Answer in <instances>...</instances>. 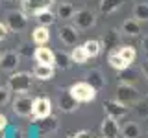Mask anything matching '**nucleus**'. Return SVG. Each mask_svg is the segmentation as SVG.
<instances>
[{
    "mask_svg": "<svg viewBox=\"0 0 148 138\" xmlns=\"http://www.w3.org/2000/svg\"><path fill=\"white\" fill-rule=\"evenodd\" d=\"M104 110H106L108 116L115 118V120H120L128 114V105H124L122 101H119V99H108L104 103Z\"/></svg>",
    "mask_w": 148,
    "mask_h": 138,
    "instance_id": "7",
    "label": "nucleus"
},
{
    "mask_svg": "<svg viewBox=\"0 0 148 138\" xmlns=\"http://www.w3.org/2000/svg\"><path fill=\"white\" fill-rule=\"evenodd\" d=\"M133 81H135V74L133 72H128V68L120 70V83H130V85H133Z\"/></svg>",
    "mask_w": 148,
    "mask_h": 138,
    "instance_id": "30",
    "label": "nucleus"
},
{
    "mask_svg": "<svg viewBox=\"0 0 148 138\" xmlns=\"http://www.w3.org/2000/svg\"><path fill=\"white\" fill-rule=\"evenodd\" d=\"M9 2H13V0H9Z\"/></svg>",
    "mask_w": 148,
    "mask_h": 138,
    "instance_id": "40",
    "label": "nucleus"
},
{
    "mask_svg": "<svg viewBox=\"0 0 148 138\" xmlns=\"http://www.w3.org/2000/svg\"><path fill=\"white\" fill-rule=\"evenodd\" d=\"M108 63H109V66H111V68H115V70H119V72L130 66V64H128L126 61H124V59H122V55H120V53L117 52V50H113V52L109 53Z\"/></svg>",
    "mask_w": 148,
    "mask_h": 138,
    "instance_id": "21",
    "label": "nucleus"
},
{
    "mask_svg": "<svg viewBox=\"0 0 148 138\" xmlns=\"http://www.w3.org/2000/svg\"><path fill=\"white\" fill-rule=\"evenodd\" d=\"M69 138H74V136H69Z\"/></svg>",
    "mask_w": 148,
    "mask_h": 138,
    "instance_id": "39",
    "label": "nucleus"
},
{
    "mask_svg": "<svg viewBox=\"0 0 148 138\" xmlns=\"http://www.w3.org/2000/svg\"><path fill=\"white\" fill-rule=\"evenodd\" d=\"M102 138H106V136H102Z\"/></svg>",
    "mask_w": 148,
    "mask_h": 138,
    "instance_id": "41",
    "label": "nucleus"
},
{
    "mask_svg": "<svg viewBox=\"0 0 148 138\" xmlns=\"http://www.w3.org/2000/svg\"><path fill=\"white\" fill-rule=\"evenodd\" d=\"M71 59H72V63H76V64H83L89 59V53H87V50H85V46H78L76 44V48H72V52H71Z\"/></svg>",
    "mask_w": 148,
    "mask_h": 138,
    "instance_id": "22",
    "label": "nucleus"
},
{
    "mask_svg": "<svg viewBox=\"0 0 148 138\" xmlns=\"http://www.w3.org/2000/svg\"><path fill=\"white\" fill-rule=\"evenodd\" d=\"M54 4V0H22V9L24 13H37L39 9H48Z\"/></svg>",
    "mask_w": 148,
    "mask_h": 138,
    "instance_id": "12",
    "label": "nucleus"
},
{
    "mask_svg": "<svg viewBox=\"0 0 148 138\" xmlns=\"http://www.w3.org/2000/svg\"><path fill=\"white\" fill-rule=\"evenodd\" d=\"M74 138H91V133L89 131H80L74 135Z\"/></svg>",
    "mask_w": 148,
    "mask_h": 138,
    "instance_id": "35",
    "label": "nucleus"
},
{
    "mask_svg": "<svg viewBox=\"0 0 148 138\" xmlns=\"http://www.w3.org/2000/svg\"><path fill=\"white\" fill-rule=\"evenodd\" d=\"M6 127H8V118L4 114H0V131H4Z\"/></svg>",
    "mask_w": 148,
    "mask_h": 138,
    "instance_id": "34",
    "label": "nucleus"
},
{
    "mask_svg": "<svg viewBox=\"0 0 148 138\" xmlns=\"http://www.w3.org/2000/svg\"><path fill=\"white\" fill-rule=\"evenodd\" d=\"M34 17H35V20H37V24H41V26H52L54 22H56V13L52 11V9H39L37 13H34Z\"/></svg>",
    "mask_w": 148,
    "mask_h": 138,
    "instance_id": "16",
    "label": "nucleus"
},
{
    "mask_svg": "<svg viewBox=\"0 0 148 138\" xmlns=\"http://www.w3.org/2000/svg\"><path fill=\"white\" fill-rule=\"evenodd\" d=\"M74 13H76V9H74V6L69 2V0H65V2H59V4H58L56 15H58L59 18H63V20H72Z\"/></svg>",
    "mask_w": 148,
    "mask_h": 138,
    "instance_id": "17",
    "label": "nucleus"
},
{
    "mask_svg": "<svg viewBox=\"0 0 148 138\" xmlns=\"http://www.w3.org/2000/svg\"><path fill=\"white\" fill-rule=\"evenodd\" d=\"M117 99L122 101L124 105H133L139 99V92L135 90V87L130 83H120L117 89Z\"/></svg>",
    "mask_w": 148,
    "mask_h": 138,
    "instance_id": "6",
    "label": "nucleus"
},
{
    "mask_svg": "<svg viewBox=\"0 0 148 138\" xmlns=\"http://www.w3.org/2000/svg\"><path fill=\"white\" fill-rule=\"evenodd\" d=\"M120 4H122V0H100L98 7L102 13H106V15H109V13H115L117 9L120 7Z\"/></svg>",
    "mask_w": 148,
    "mask_h": 138,
    "instance_id": "24",
    "label": "nucleus"
},
{
    "mask_svg": "<svg viewBox=\"0 0 148 138\" xmlns=\"http://www.w3.org/2000/svg\"><path fill=\"white\" fill-rule=\"evenodd\" d=\"M72 63V59H71V53H63V52H59V53H56V64H58L59 68H69V64Z\"/></svg>",
    "mask_w": 148,
    "mask_h": 138,
    "instance_id": "28",
    "label": "nucleus"
},
{
    "mask_svg": "<svg viewBox=\"0 0 148 138\" xmlns=\"http://www.w3.org/2000/svg\"><path fill=\"white\" fill-rule=\"evenodd\" d=\"M13 112L17 114V116H30L32 110H34V99L30 98L28 94H17V98L13 99Z\"/></svg>",
    "mask_w": 148,
    "mask_h": 138,
    "instance_id": "3",
    "label": "nucleus"
},
{
    "mask_svg": "<svg viewBox=\"0 0 148 138\" xmlns=\"http://www.w3.org/2000/svg\"><path fill=\"white\" fill-rule=\"evenodd\" d=\"M78 37H80V30H78L76 26L65 24V26L59 28V41H61L65 46H76Z\"/></svg>",
    "mask_w": 148,
    "mask_h": 138,
    "instance_id": "8",
    "label": "nucleus"
},
{
    "mask_svg": "<svg viewBox=\"0 0 148 138\" xmlns=\"http://www.w3.org/2000/svg\"><path fill=\"white\" fill-rule=\"evenodd\" d=\"M83 46H85L89 57H96V55L100 53V50H102V43H100V41H95V39L85 41V43H83Z\"/></svg>",
    "mask_w": 148,
    "mask_h": 138,
    "instance_id": "27",
    "label": "nucleus"
},
{
    "mask_svg": "<svg viewBox=\"0 0 148 138\" xmlns=\"http://www.w3.org/2000/svg\"><path fill=\"white\" fill-rule=\"evenodd\" d=\"M69 90H71V94L80 101V103H89V101H92L96 98V92H98L89 81H78V83H74Z\"/></svg>",
    "mask_w": 148,
    "mask_h": 138,
    "instance_id": "2",
    "label": "nucleus"
},
{
    "mask_svg": "<svg viewBox=\"0 0 148 138\" xmlns=\"http://www.w3.org/2000/svg\"><path fill=\"white\" fill-rule=\"evenodd\" d=\"M32 39H34L35 44H46L50 41V31H48V26H37L34 31H32Z\"/></svg>",
    "mask_w": 148,
    "mask_h": 138,
    "instance_id": "19",
    "label": "nucleus"
},
{
    "mask_svg": "<svg viewBox=\"0 0 148 138\" xmlns=\"http://www.w3.org/2000/svg\"><path fill=\"white\" fill-rule=\"evenodd\" d=\"M141 70H143V74H145V77L148 79V59H145V63H143Z\"/></svg>",
    "mask_w": 148,
    "mask_h": 138,
    "instance_id": "36",
    "label": "nucleus"
},
{
    "mask_svg": "<svg viewBox=\"0 0 148 138\" xmlns=\"http://www.w3.org/2000/svg\"><path fill=\"white\" fill-rule=\"evenodd\" d=\"M72 22L78 30H89L96 24V17L91 9H78L72 17Z\"/></svg>",
    "mask_w": 148,
    "mask_h": 138,
    "instance_id": "5",
    "label": "nucleus"
},
{
    "mask_svg": "<svg viewBox=\"0 0 148 138\" xmlns=\"http://www.w3.org/2000/svg\"><path fill=\"white\" fill-rule=\"evenodd\" d=\"M141 46H143V50H145V52L148 53V37H145V39L141 41Z\"/></svg>",
    "mask_w": 148,
    "mask_h": 138,
    "instance_id": "37",
    "label": "nucleus"
},
{
    "mask_svg": "<svg viewBox=\"0 0 148 138\" xmlns=\"http://www.w3.org/2000/svg\"><path fill=\"white\" fill-rule=\"evenodd\" d=\"M52 114V101L45 96L34 99V110H32V118L34 120H45Z\"/></svg>",
    "mask_w": 148,
    "mask_h": 138,
    "instance_id": "4",
    "label": "nucleus"
},
{
    "mask_svg": "<svg viewBox=\"0 0 148 138\" xmlns=\"http://www.w3.org/2000/svg\"><path fill=\"white\" fill-rule=\"evenodd\" d=\"M85 81H89L96 90H102L106 87V77H104V74H102L100 70H91L89 74H87V79Z\"/></svg>",
    "mask_w": 148,
    "mask_h": 138,
    "instance_id": "20",
    "label": "nucleus"
},
{
    "mask_svg": "<svg viewBox=\"0 0 148 138\" xmlns=\"http://www.w3.org/2000/svg\"><path fill=\"white\" fill-rule=\"evenodd\" d=\"M54 74H56L54 64H41V63H37L35 68H34V77H37V79H41V81L52 79Z\"/></svg>",
    "mask_w": 148,
    "mask_h": 138,
    "instance_id": "15",
    "label": "nucleus"
},
{
    "mask_svg": "<svg viewBox=\"0 0 148 138\" xmlns=\"http://www.w3.org/2000/svg\"><path fill=\"white\" fill-rule=\"evenodd\" d=\"M120 135H122V138H139L141 136V127H139L137 123L130 122L120 129Z\"/></svg>",
    "mask_w": 148,
    "mask_h": 138,
    "instance_id": "23",
    "label": "nucleus"
},
{
    "mask_svg": "<svg viewBox=\"0 0 148 138\" xmlns=\"http://www.w3.org/2000/svg\"><path fill=\"white\" fill-rule=\"evenodd\" d=\"M133 18H137L139 22L148 20V4L146 2L135 4V7H133Z\"/></svg>",
    "mask_w": 148,
    "mask_h": 138,
    "instance_id": "26",
    "label": "nucleus"
},
{
    "mask_svg": "<svg viewBox=\"0 0 148 138\" xmlns=\"http://www.w3.org/2000/svg\"><path fill=\"white\" fill-rule=\"evenodd\" d=\"M104 44H106V48H119L117 46V31H108L104 35Z\"/></svg>",
    "mask_w": 148,
    "mask_h": 138,
    "instance_id": "29",
    "label": "nucleus"
},
{
    "mask_svg": "<svg viewBox=\"0 0 148 138\" xmlns=\"http://www.w3.org/2000/svg\"><path fill=\"white\" fill-rule=\"evenodd\" d=\"M100 131H102V136H106V138H119V135H120V127H119L117 120L108 116V114L102 120Z\"/></svg>",
    "mask_w": 148,
    "mask_h": 138,
    "instance_id": "11",
    "label": "nucleus"
},
{
    "mask_svg": "<svg viewBox=\"0 0 148 138\" xmlns=\"http://www.w3.org/2000/svg\"><path fill=\"white\" fill-rule=\"evenodd\" d=\"M120 31H122L124 35L128 37H135L141 33V26H139V20L137 18H128V20L122 22V26H120Z\"/></svg>",
    "mask_w": 148,
    "mask_h": 138,
    "instance_id": "18",
    "label": "nucleus"
},
{
    "mask_svg": "<svg viewBox=\"0 0 148 138\" xmlns=\"http://www.w3.org/2000/svg\"><path fill=\"white\" fill-rule=\"evenodd\" d=\"M46 120V125H41V131H52V129H56V122H58V120H56L54 116H48V118H45Z\"/></svg>",
    "mask_w": 148,
    "mask_h": 138,
    "instance_id": "32",
    "label": "nucleus"
},
{
    "mask_svg": "<svg viewBox=\"0 0 148 138\" xmlns=\"http://www.w3.org/2000/svg\"><path fill=\"white\" fill-rule=\"evenodd\" d=\"M6 37H8V26L0 22V41H4Z\"/></svg>",
    "mask_w": 148,
    "mask_h": 138,
    "instance_id": "33",
    "label": "nucleus"
},
{
    "mask_svg": "<svg viewBox=\"0 0 148 138\" xmlns=\"http://www.w3.org/2000/svg\"><path fill=\"white\" fill-rule=\"evenodd\" d=\"M9 96H11V90L8 87H0V107L9 101Z\"/></svg>",
    "mask_w": 148,
    "mask_h": 138,
    "instance_id": "31",
    "label": "nucleus"
},
{
    "mask_svg": "<svg viewBox=\"0 0 148 138\" xmlns=\"http://www.w3.org/2000/svg\"><path fill=\"white\" fill-rule=\"evenodd\" d=\"M35 61L41 64H56V53L50 48H45V44H41L34 53Z\"/></svg>",
    "mask_w": 148,
    "mask_h": 138,
    "instance_id": "13",
    "label": "nucleus"
},
{
    "mask_svg": "<svg viewBox=\"0 0 148 138\" xmlns=\"http://www.w3.org/2000/svg\"><path fill=\"white\" fill-rule=\"evenodd\" d=\"M18 53L17 52H6L0 59V66H2L4 72H13L17 70V64H18Z\"/></svg>",
    "mask_w": 148,
    "mask_h": 138,
    "instance_id": "14",
    "label": "nucleus"
},
{
    "mask_svg": "<svg viewBox=\"0 0 148 138\" xmlns=\"http://www.w3.org/2000/svg\"><path fill=\"white\" fill-rule=\"evenodd\" d=\"M59 2H65V0H59Z\"/></svg>",
    "mask_w": 148,
    "mask_h": 138,
    "instance_id": "38",
    "label": "nucleus"
},
{
    "mask_svg": "<svg viewBox=\"0 0 148 138\" xmlns=\"http://www.w3.org/2000/svg\"><path fill=\"white\" fill-rule=\"evenodd\" d=\"M28 26V18L24 11H9L8 13V28L13 31H22Z\"/></svg>",
    "mask_w": 148,
    "mask_h": 138,
    "instance_id": "10",
    "label": "nucleus"
},
{
    "mask_svg": "<svg viewBox=\"0 0 148 138\" xmlns=\"http://www.w3.org/2000/svg\"><path fill=\"white\" fill-rule=\"evenodd\" d=\"M117 52L122 55V59L128 64H132L133 61H135V57H137V52H135V48H133V46H119Z\"/></svg>",
    "mask_w": 148,
    "mask_h": 138,
    "instance_id": "25",
    "label": "nucleus"
},
{
    "mask_svg": "<svg viewBox=\"0 0 148 138\" xmlns=\"http://www.w3.org/2000/svg\"><path fill=\"white\" fill-rule=\"evenodd\" d=\"M8 89L15 94H28L32 90V74L28 72L11 74L8 79Z\"/></svg>",
    "mask_w": 148,
    "mask_h": 138,
    "instance_id": "1",
    "label": "nucleus"
},
{
    "mask_svg": "<svg viewBox=\"0 0 148 138\" xmlns=\"http://www.w3.org/2000/svg\"><path fill=\"white\" fill-rule=\"evenodd\" d=\"M58 103H59V109L63 110V112H74V110L78 109V105H80V101H78L74 96L71 94V90H61L58 96Z\"/></svg>",
    "mask_w": 148,
    "mask_h": 138,
    "instance_id": "9",
    "label": "nucleus"
}]
</instances>
